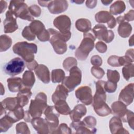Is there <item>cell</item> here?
Wrapping results in <instances>:
<instances>
[{"label": "cell", "mask_w": 134, "mask_h": 134, "mask_svg": "<svg viewBox=\"0 0 134 134\" xmlns=\"http://www.w3.org/2000/svg\"><path fill=\"white\" fill-rule=\"evenodd\" d=\"M105 81H98L95 84L96 92L93 98L92 106L95 113L99 116H106L111 113V109L106 103V95L104 89Z\"/></svg>", "instance_id": "6da1fadb"}, {"label": "cell", "mask_w": 134, "mask_h": 134, "mask_svg": "<svg viewBox=\"0 0 134 134\" xmlns=\"http://www.w3.org/2000/svg\"><path fill=\"white\" fill-rule=\"evenodd\" d=\"M50 33V43L52 44V47L58 54H62L67 50V44L66 42L68 41L71 37L70 31L66 33H61L53 28L48 29Z\"/></svg>", "instance_id": "7a4b0ae2"}, {"label": "cell", "mask_w": 134, "mask_h": 134, "mask_svg": "<svg viewBox=\"0 0 134 134\" xmlns=\"http://www.w3.org/2000/svg\"><path fill=\"white\" fill-rule=\"evenodd\" d=\"M96 39L92 29L84 33L83 39L75 52V57L81 61L85 60L94 47Z\"/></svg>", "instance_id": "3957f363"}, {"label": "cell", "mask_w": 134, "mask_h": 134, "mask_svg": "<svg viewBox=\"0 0 134 134\" xmlns=\"http://www.w3.org/2000/svg\"><path fill=\"white\" fill-rule=\"evenodd\" d=\"M13 51L26 62H30L34 60L35 54L37 52V46L35 43L26 41L18 42L13 46Z\"/></svg>", "instance_id": "277c9868"}, {"label": "cell", "mask_w": 134, "mask_h": 134, "mask_svg": "<svg viewBox=\"0 0 134 134\" xmlns=\"http://www.w3.org/2000/svg\"><path fill=\"white\" fill-rule=\"evenodd\" d=\"M9 11L13 14L16 18H19L24 20L32 21L34 17L31 15L29 7L24 1H11L8 7Z\"/></svg>", "instance_id": "5b68a950"}, {"label": "cell", "mask_w": 134, "mask_h": 134, "mask_svg": "<svg viewBox=\"0 0 134 134\" xmlns=\"http://www.w3.org/2000/svg\"><path fill=\"white\" fill-rule=\"evenodd\" d=\"M47 106L46 94L40 92L37 94L35 99L31 100L28 111L32 118L40 117Z\"/></svg>", "instance_id": "8992f818"}, {"label": "cell", "mask_w": 134, "mask_h": 134, "mask_svg": "<svg viewBox=\"0 0 134 134\" xmlns=\"http://www.w3.org/2000/svg\"><path fill=\"white\" fill-rule=\"evenodd\" d=\"M69 76L64 77L62 82V84L70 92L73 91L75 87L81 83L82 80V72L77 66L71 68L69 70Z\"/></svg>", "instance_id": "52a82bcc"}, {"label": "cell", "mask_w": 134, "mask_h": 134, "mask_svg": "<svg viewBox=\"0 0 134 134\" xmlns=\"http://www.w3.org/2000/svg\"><path fill=\"white\" fill-rule=\"evenodd\" d=\"M25 68V61L19 57L12 59L4 66V72L10 76L18 75L24 70Z\"/></svg>", "instance_id": "ba28073f"}, {"label": "cell", "mask_w": 134, "mask_h": 134, "mask_svg": "<svg viewBox=\"0 0 134 134\" xmlns=\"http://www.w3.org/2000/svg\"><path fill=\"white\" fill-rule=\"evenodd\" d=\"M45 120L49 128L50 133H52L59 126L60 114L55 109L54 106H48L44 111Z\"/></svg>", "instance_id": "9c48e42d"}, {"label": "cell", "mask_w": 134, "mask_h": 134, "mask_svg": "<svg viewBox=\"0 0 134 134\" xmlns=\"http://www.w3.org/2000/svg\"><path fill=\"white\" fill-rule=\"evenodd\" d=\"M92 31L98 40L110 43L114 38V33L111 30H108L107 27L103 24H97L92 29Z\"/></svg>", "instance_id": "30bf717a"}, {"label": "cell", "mask_w": 134, "mask_h": 134, "mask_svg": "<svg viewBox=\"0 0 134 134\" xmlns=\"http://www.w3.org/2000/svg\"><path fill=\"white\" fill-rule=\"evenodd\" d=\"M75 94L76 97L84 105H90L93 102L92 90L88 86L80 87L75 91Z\"/></svg>", "instance_id": "8fae6325"}, {"label": "cell", "mask_w": 134, "mask_h": 134, "mask_svg": "<svg viewBox=\"0 0 134 134\" xmlns=\"http://www.w3.org/2000/svg\"><path fill=\"white\" fill-rule=\"evenodd\" d=\"M53 25L61 33H66L70 31L71 21L70 18L65 15L57 17L53 20Z\"/></svg>", "instance_id": "7c38bea8"}, {"label": "cell", "mask_w": 134, "mask_h": 134, "mask_svg": "<svg viewBox=\"0 0 134 134\" xmlns=\"http://www.w3.org/2000/svg\"><path fill=\"white\" fill-rule=\"evenodd\" d=\"M95 19L99 23H107L108 27L110 29L114 28L117 24L115 18L107 11L98 12L95 15Z\"/></svg>", "instance_id": "4fadbf2b"}, {"label": "cell", "mask_w": 134, "mask_h": 134, "mask_svg": "<svg viewBox=\"0 0 134 134\" xmlns=\"http://www.w3.org/2000/svg\"><path fill=\"white\" fill-rule=\"evenodd\" d=\"M133 83H131L126 85L120 92L118 100L124 103L126 106L131 104L133 100Z\"/></svg>", "instance_id": "5bb4252c"}, {"label": "cell", "mask_w": 134, "mask_h": 134, "mask_svg": "<svg viewBox=\"0 0 134 134\" xmlns=\"http://www.w3.org/2000/svg\"><path fill=\"white\" fill-rule=\"evenodd\" d=\"M4 31L5 33H12L18 28L16 18L9 10L6 13V18L3 22Z\"/></svg>", "instance_id": "9a60e30c"}, {"label": "cell", "mask_w": 134, "mask_h": 134, "mask_svg": "<svg viewBox=\"0 0 134 134\" xmlns=\"http://www.w3.org/2000/svg\"><path fill=\"white\" fill-rule=\"evenodd\" d=\"M111 113L116 117H119L124 122L126 116L128 111L127 106L121 101H116L111 105Z\"/></svg>", "instance_id": "2e32d148"}, {"label": "cell", "mask_w": 134, "mask_h": 134, "mask_svg": "<svg viewBox=\"0 0 134 134\" xmlns=\"http://www.w3.org/2000/svg\"><path fill=\"white\" fill-rule=\"evenodd\" d=\"M68 5V2L65 0L50 1L47 7L51 14H58L65 11Z\"/></svg>", "instance_id": "e0dca14e"}, {"label": "cell", "mask_w": 134, "mask_h": 134, "mask_svg": "<svg viewBox=\"0 0 134 134\" xmlns=\"http://www.w3.org/2000/svg\"><path fill=\"white\" fill-rule=\"evenodd\" d=\"M33 128L39 134H47L50 133L49 126L45 120L40 117H35L31 120Z\"/></svg>", "instance_id": "ac0fdd59"}, {"label": "cell", "mask_w": 134, "mask_h": 134, "mask_svg": "<svg viewBox=\"0 0 134 134\" xmlns=\"http://www.w3.org/2000/svg\"><path fill=\"white\" fill-rule=\"evenodd\" d=\"M109 125L110 132L113 134L129 133V132L123 127L122 120L118 117H112L109 121Z\"/></svg>", "instance_id": "d6986e66"}, {"label": "cell", "mask_w": 134, "mask_h": 134, "mask_svg": "<svg viewBox=\"0 0 134 134\" xmlns=\"http://www.w3.org/2000/svg\"><path fill=\"white\" fill-rule=\"evenodd\" d=\"M37 77L43 83L48 84L50 81V71L44 64H38L35 70Z\"/></svg>", "instance_id": "ffe728a7"}, {"label": "cell", "mask_w": 134, "mask_h": 134, "mask_svg": "<svg viewBox=\"0 0 134 134\" xmlns=\"http://www.w3.org/2000/svg\"><path fill=\"white\" fill-rule=\"evenodd\" d=\"M86 108L84 105L78 104L74 107L72 110H71L69 114L70 119L73 122L79 121L86 115Z\"/></svg>", "instance_id": "44dd1931"}, {"label": "cell", "mask_w": 134, "mask_h": 134, "mask_svg": "<svg viewBox=\"0 0 134 134\" xmlns=\"http://www.w3.org/2000/svg\"><path fill=\"white\" fill-rule=\"evenodd\" d=\"M31 95L30 88L24 86L18 92L16 97L18 104L23 107L27 105Z\"/></svg>", "instance_id": "7402d4cb"}, {"label": "cell", "mask_w": 134, "mask_h": 134, "mask_svg": "<svg viewBox=\"0 0 134 134\" xmlns=\"http://www.w3.org/2000/svg\"><path fill=\"white\" fill-rule=\"evenodd\" d=\"M69 92L62 84H59L57 86L55 92L52 95V100L54 104L59 100H66Z\"/></svg>", "instance_id": "603a6c76"}, {"label": "cell", "mask_w": 134, "mask_h": 134, "mask_svg": "<svg viewBox=\"0 0 134 134\" xmlns=\"http://www.w3.org/2000/svg\"><path fill=\"white\" fill-rule=\"evenodd\" d=\"M70 127L76 130V133H95L97 129L93 128V129H90L82 121H79L77 122H73L70 124Z\"/></svg>", "instance_id": "cb8c5ba5"}, {"label": "cell", "mask_w": 134, "mask_h": 134, "mask_svg": "<svg viewBox=\"0 0 134 134\" xmlns=\"http://www.w3.org/2000/svg\"><path fill=\"white\" fill-rule=\"evenodd\" d=\"M7 82L9 90L13 93L18 92L24 87L22 79L20 77L7 79Z\"/></svg>", "instance_id": "d4e9b609"}, {"label": "cell", "mask_w": 134, "mask_h": 134, "mask_svg": "<svg viewBox=\"0 0 134 134\" xmlns=\"http://www.w3.org/2000/svg\"><path fill=\"white\" fill-rule=\"evenodd\" d=\"M29 27L32 32L37 36L38 39L47 30L43 24L38 20H33L30 24Z\"/></svg>", "instance_id": "484cf974"}, {"label": "cell", "mask_w": 134, "mask_h": 134, "mask_svg": "<svg viewBox=\"0 0 134 134\" xmlns=\"http://www.w3.org/2000/svg\"><path fill=\"white\" fill-rule=\"evenodd\" d=\"M7 115L13 120L14 123H15L24 118L25 111L23 107L18 105L15 109L9 111Z\"/></svg>", "instance_id": "4316f807"}, {"label": "cell", "mask_w": 134, "mask_h": 134, "mask_svg": "<svg viewBox=\"0 0 134 134\" xmlns=\"http://www.w3.org/2000/svg\"><path fill=\"white\" fill-rule=\"evenodd\" d=\"M23 84L24 87L31 88L35 82V77L33 72L26 70L23 75Z\"/></svg>", "instance_id": "83f0119b"}, {"label": "cell", "mask_w": 134, "mask_h": 134, "mask_svg": "<svg viewBox=\"0 0 134 134\" xmlns=\"http://www.w3.org/2000/svg\"><path fill=\"white\" fill-rule=\"evenodd\" d=\"M91 22L86 18H80L75 22V27L80 31L84 33L90 31L91 29Z\"/></svg>", "instance_id": "f1b7e54d"}, {"label": "cell", "mask_w": 134, "mask_h": 134, "mask_svg": "<svg viewBox=\"0 0 134 134\" xmlns=\"http://www.w3.org/2000/svg\"><path fill=\"white\" fill-rule=\"evenodd\" d=\"M126 9V5L122 1H117L111 5L109 13L113 15H117L121 14Z\"/></svg>", "instance_id": "f546056e"}, {"label": "cell", "mask_w": 134, "mask_h": 134, "mask_svg": "<svg viewBox=\"0 0 134 134\" xmlns=\"http://www.w3.org/2000/svg\"><path fill=\"white\" fill-rule=\"evenodd\" d=\"M54 107L57 111L63 115H68L71 111V109L65 100H59L54 103Z\"/></svg>", "instance_id": "4dcf8cb0"}, {"label": "cell", "mask_w": 134, "mask_h": 134, "mask_svg": "<svg viewBox=\"0 0 134 134\" xmlns=\"http://www.w3.org/2000/svg\"><path fill=\"white\" fill-rule=\"evenodd\" d=\"M118 33L122 38L128 37L132 31V26L128 22L124 21L119 24Z\"/></svg>", "instance_id": "1f68e13d"}, {"label": "cell", "mask_w": 134, "mask_h": 134, "mask_svg": "<svg viewBox=\"0 0 134 134\" xmlns=\"http://www.w3.org/2000/svg\"><path fill=\"white\" fill-rule=\"evenodd\" d=\"M1 105H2L6 109L9 111L15 109L19 104L18 103L17 97H7L3 100Z\"/></svg>", "instance_id": "d6a6232c"}, {"label": "cell", "mask_w": 134, "mask_h": 134, "mask_svg": "<svg viewBox=\"0 0 134 134\" xmlns=\"http://www.w3.org/2000/svg\"><path fill=\"white\" fill-rule=\"evenodd\" d=\"M14 124L13 120L6 114L0 119V132H6Z\"/></svg>", "instance_id": "836d02e7"}, {"label": "cell", "mask_w": 134, "mask_h": 134, "mask_svg": "<svg viewBox=\"0 0 134 134\" xmlns=\"http://www.w3.org/2000/svg\"><path fill=\"white\" fill-rule=\"evenodd\" d=\"M12 40L6 35H2L0 37V51L4 52L7 50L12 46Z\"/></svg>", "instance_id": "e575fe53"}, {"label": "cell", "mask_w": 134, "mask_h": 134, "mask_svg": "<svg viewBox=\"0 0 134 134\" xmlns=\"http://www.w3.org/2000/svg\"><path fill=\"white\" fill-rule=\"evenodd\" d=\"M64 72L60 69H54L51 72V81L53 83H60L64 80L65 76Z\"/></svg>", "instance_id": "d590c367"}, {"label": "cell", "mask_w": 134, "mask_h": 134, "mask_svg": "<svg viewBox=\"0 0 134 134\" xmlns=\"http://www.w3.org/2000/svg\"><path fill=\"white\" fill-rule=\"evenodd\" d=\"M134 65L133 63L124 66L122 69V75L124 79L128 81L129 79L134 76Z\"/></svg>", "instance_id": "8d00e7d4"}, {"label": "cell", "mask_w": 134, "mask_h": 134, "mask_svg": "<svg viewBox=\"0 0 134 134\" xmlns=\"http://www.w3.org/2000/svg\"><path fill=\"white\" fill-rule=\"evenodd\" d=\"M77 62L75 58L73 57L66 58L63 62V68L66 71H69L71 68L74 66H77Z\"/></svg>", "instance_id": "74e56055"}, {"label": "cell", "mask_w": 134, "mask_h": 134, "mask_svg": "<svg viewBox=\"0 0 134 134\" xmlns=\"http://www.w3.org/2000/svg\"><path fill=\"white\" fill-rule=\"evenodd\" d=\"M107 77L108 80L115 83H117L120 79V74L117 70L108 69L107 72Z\"/></svg>", "instance_id": "f35d334b"}, {"label": "cell", "mask_w": 134, "mask_h": 134, "mask_svg": "<svg viewBox=\"0 0 134 134\" xmlns=\"http://www.w3.org/2000/svg\"><path fill=\"white\" fill-rule=\"evenodd\" d=\"M16 133L18 134H29L30 133L27 124L25 122H21L17 124L16 126Z\"/></svg>", "instance_id": "ab89813d"}, {"label": "cell", "mask_w": 134, "mask_h": 134, "mask_svg": "<svg viewBox=\"0 0 134 134\" xmlns=\"http://www.w3.org/2000/svg\"><path fill=\"white\" fill-rule=\"evenodd\" d=\"M72 133V129L68 126L65 123L61 124L57 128L53 131L52 133H62V134H70Z\"/></svg>", "instance_id": "60d3db41"}, {"label": "cell", "mask_w": 134, "mask_h": 134, "mask_svg": "<svg viewBox=\"0 0 134 134\" xmlns=\"http://www.w3.org/2000/svg\"><path fill=\"white\" fill-rule=\"evenodd\" d=\"M21 34H22V36L24 38L26 39L27 40H29V41L34 40L36 38V35L32 32L29 26H26L24 28Z\"/></svg>", "instance_id": "b9f144b4"}, {"label": "cell", "mask_w": 134, "mask_h": 134, "mask_svg": "<svg viewBox=\"0 0 134 134\" xmlns=\"http://www.w3.org/2000/svg\"><path fill=\"white\" fill-rule=\"evenodd\" d=\"M91 72L92 74L95 77L98 79H102L105 74V72L104 70L99 66H94L92 67L91 69Z\"/></svg>", "instance_id": "7bdbcfd3"}, {"label": "cell", "mask_w": 134, "mask_h": 134, "mask_svg": "<svg viewBox=\"0 0 134 134\" xmlns=\"http://www.w3.org/2000/svg\"><path fill=\"white\" fill-rule=\"evenodd\" d=\"M117 87V83H115L109 80L105 82L104 89L106 92L109 93H114L116 91Z\"/></svg>", "instance_id": "ee69618b"}, {"label": "cell", "mask_w": 134, "mask_h": 134, "mask_svg": "<svg viewBox=\"0 0 134 134\" xmlns=\"http://www.w3.org/2000/svg\"><path fill=\"white\" fill-rule=\"evenodd\" d=\"M83 121L88 128L91 129L94 128V127L97 124L96 119L94 117L92 116H88L85 117L83 119Z\"/></svg>", "instance_id": "f6af8a7d"}, {"label": "cell", "mask_w": 134, "mask_h": 134, "mask_svg": "<svg viewBox=\"0 0 134 134\" xmlns=\"http://www.w3.org/2000/svg\"><path fill=\"white\" fill-rule=\"evenodd\" d=\"M124 122H127L130 127L132 129H134V114L132 111L128 110Z\"/></svg>", "instance_id": "bcb514c9"}, {"label": "cell", "mask_w": 134, "mask_h": 134, "mask_svg": "<svg viewBox=\"0 0 134 134\" xmlns=\"http://www.w3.org/2000/svg\"><path fill=\"white\" fill-rule=\"evenodd\" d=\"M29 10L33 17H38L41 15V8L37 5H33L29 7Z\"/></svg>", "instance_id": "7dc6e473"}, {"label": "cell", "mask_w": 134, "mask_h": 134, "mask_svg": "<svg viewBox=\"0 0 134 134\" xmlns=\"http://www.w3.org/2000/svg\"><path fill=\"white\" fill-rule=\"evenodd\" d=\"M133 62V60L127 55L119 57V63L120 66H126L130 65Z\"/></svg>", "instance_id": "c3c4849f"}, {"label": "cell", "mask_w": 134, "mask_h": 134, "mask_svg": "<svg viewBox=\"0 0 134 134\" xmlns=\"http://www.w3.org/2000/svg\"><path fill=\"white\" fill-rule=\"evenodd\" d=\"M119 57L117 55H111L107 59V63L112 66H120L119 63Z\"/></svg>", "instance_id": "681fc988"}, {"label": "cell", "mask_w": 134, "mask_h": 134, "mask_svg": "<svg viewBox=\"0 0 134 134\" xmlns=\"http://www.w3.org/2000/svg\"><path fill=\"white\" fill-rule=\"evenodd\" d=\"M95 48L99 52L102 53H105L107 49V47L106 43L102 41H99L97 42L95 44Z\"/></svg>", "instance_id": "f907efd6"}, {"label": "cell", "mask_w": 134, "mask_h": 134, "mask_svg": "<svg viewBox=\"0 0 134 134\" xmlns=\"http://www.w3.org/2000/svg\"><path fill=\"white\" fill-rule=\"evenodd\" d=\"M102 59L98 55H95L92 57L91 59V63L95 66H99L102 64Z\"/></svg>", "instance_id": "816d5d0a"}, {"label": "cell", "mask_w": 134, "mask_h": 134, "mask_svg": "<svg viewBox=\"0 0 134 134\" xmlns=\"http://www.w3.org/2000/svg\"><path fill=\"white\" fill-rule=\"evenodd\" d=\"M123 16L125 21H133L134 19V10L133 9L130 10L128 13L125 14Z\"/></svg>", "instance_id": "f5cc1de1"}, {"label": "cell", "mask_w": 134, "mask_h": 134, "mask_svg": "<svg viewBox=\"0 0 134 134\" xmlns=\"http://www.w3.org/2000/svg\"><path fill=\"white\" fill-rule=\"evenodd\" d=\"M38 65V63L35 60L30 62H26V66L27 68L30 71H32L34 70H35Z\"/></svg>", "instance_id": "db71d44e"}, {"label": "cell", "mask_w": 134, "mask_h": 134, "mask_svg": "<svg viewBox=\"0 0 134 134\" xmlns=\"http://www.w3.org/2000/svg\"><path fill=\"white\" fill-rule=\"evenodd\" d=\"M97 1L93 0V1H86V6L87 7L93 9L97 5Z\"/></svg>", "instance_id": "11a10c76"}, {"label": "cell", "mask_w": 134, "mask_h": 134, "mask_svg": "<svg viewBox=\"0 0 134 134\" xmlns=\"http://www.w3.org/2000/svg\"><path fill=\"white\" fill-rule=\"evenodd\" d=\"M24 120L26 122H31V120H32V118L30 115L28 110H27L25 111V115H24Z\"/></svg>", "instance_id": "9f6ffc18"}, {"label": "cell", "mask_w": 134, "mask_h": 134, "mask_svg": "<svg viewBox=\"0 0 134 134\" xmlns=\"http://www.w3.org/2000/svg\"><path fill=\"white\" fill-rule=\"evenodd\" d=\"M1 4V13H3L6 9L7 6V3L6 2L4 1H1L0 2Z\"/></svg>", "instance_id": "6f0895ef"}, {"label": "cell", "mask_w": 134, "mask_h": 134, "mask_svg": "<svg viewBox=\"0 0 134 134\" xmlns=\"http://www.w3.org/2000/svg\"><path fill=\"white\" fill-rule=\"evenodd\" d=\"M125 55L133 60V49H130L128 50L125 53Z\"/></svg>", "instance_id": "680465c9"}, {"label": "cell", "mask_w": 134, "mask_h": 134, "mask_svg": "<svg viewBox=\"0 0 134 134\" xmlns=\"http://www.w3.org/2000/svg\"><path fill=\"white\" fill-rule=\"evenodd\" d=\"M49 2H50V1H38V3L39 4V5L43 7H47Z\"/></svg>", "instance_id": "91938a15"}, {"label": "cell", "mask_w": 134, "mask_h": 134, "mask_svg": "<svg viewBox=\"0 0 134 134\" xmlns=\"http://www.w3.org/2000/svg\"><path fill=\"white\" fill-rule=\"evenodd\" d=\"M125 21L123 16H119L116 18V22H117L119 24Z\"/></svg>", "instance_id": "94428289"}, {"label": "cell", "mask_w": 134, "mask_h": 134, "mask_svg": "<svg viewBox=\"0 0 134 134\" xmlns=\"http://www.w3.org/2000/svg\"><path fill=\"white\" fill-rule=\"evenodd\" d=\"M113 1H102V3L104 5H105V6H107L109 4H110Z\"/></svg>", "instance_id": "6125c7cd"}, {"label": "cell", "mask_w": 134, "mask_h": 134, "mask_svg": "<svg viewBox=\"0 0 134 134\" xmlns=\"http://www.w3.org/2000/svg\"><path fill=\"white\" fill-rule=\"evenodd\" d=\"M1 116H2L4 113L5 114L6 113V109L2 105H1Z\"/></svg>", "instance_id": "be15d7a7"}, {"label": "cell", "mask_w": 134, "mask_h": 134, "mask_svg": "<svg viewBox=\"0 0 134 134\" xmlns=\"http://www.w3.org/2000/svg\"><path fill=\"white\" fill-rule=\"evenodd\" d=\"M133 35L131 36V37L129 39V44L130 46H133Z\"/></svg>", "instance_id": "e7e4bbea"}, {"label": "cell", "mask_w": 134, "mask_h": 134, "mask_svg": "<svg viewBox=\"0 0 134 134\" xmlns=\"http://www.w3.org/2000/svg\"><path fill=\"white\" fill-rule=\"evenodd\" d=\"M84 1H72V2L75 3L77 4H81L83 3H84Z\"/></svg>", "instance_id": "03108f58"}, {"label": "cell", "mask_w": 134, "mask_h": 134, "mask_svg": "<svg viewBox=\"0 0 134 134\" xmlns=\"http://www.w3.org/2000/svg\"><path fill=\"white\" fill-rule=\"evenodd\" d=\"M1 95H3L4 93H5V89L3 87V84L2 83H1Z\"/></svg>", "instance_id": "003e7915"}]
</instances>
